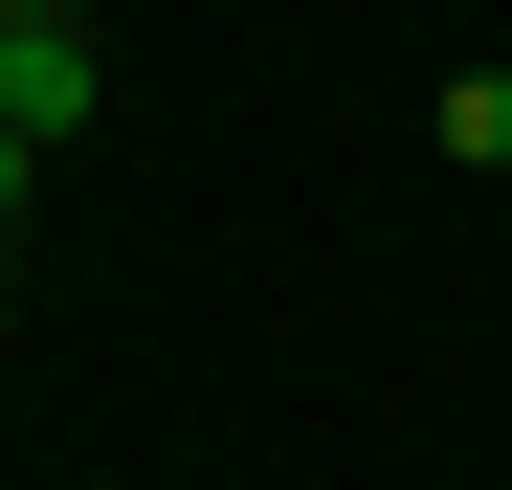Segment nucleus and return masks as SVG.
Here are the masks:
<instances>
[{"instance_id": "1", "label": "nucleus", "mask_w": 512, "mask_h": 490, "mask_svg": "<svg viewBox=\"0 0 512 490\" xmlns=\"http://www.w3.org/2000/svg\"><path fill=\"white\" fill-rule=\"evenodd\" d=\"M90 90H112V45L67 23V0H23V23H0V134L67 156V134H90Z\"/></svg>"}, {"instance_id": "2", "label": "nucleus", "mask_w": 512, "mask_h": 490, "mask_svg": "<svg viewBox=\"0 0 512 490\" xmlns=\"http://www.w3.org/2000/svg\"><path fill=\"white\" fill-rule=\"evenodd\" d=\"M423 134H446V179H512V67H446V112H423Z\"/></svg>"}, {"instance_id": "3", "label": "nucleus", "mask_w": 512, "mask_h": 490, "mask_svg": "<svg viewBox=\"0 0 512 490\" xmlns=\"http://www.w3.org/2000/svg\"><path fill=\"white\" fill-rule=\"evenodd\" d=\"M23 201H45V156H23V134H0V223H23Z\"/></svg>"}, {"instance_id": "4", "label": "nucleus", "mask_w": 512, "mask_h": 490, "mask_svg": "<svg viewBox=\"0 0 512 490\" xmlns=\"http://www.w3.org/2000/svg\"><path fill=\"white\" fill-rule=\"evenodd\" d=\"M0 23H23V0H0Z\"/></svg>"}]
</instances>
